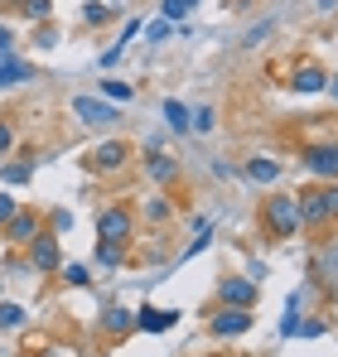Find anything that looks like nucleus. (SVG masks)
I'll return each mask as SVG.
<instances>
[{
    "mask_svg": "<svg viewBox=\"0 0 338 357\" xmlns=\"http://www.w3.org/2000/svg\"><path fill=\"white\" fill-rule=\"evenodd\" d=\"M261 227H266V237H295L300 227H304V218H300V203H295V193H271L266 203H261Z\"/></svg>",
    "mask_w": 338,
    "mask_h": 357,
    "instance_id": "obj_1",
    "label": "nucleus"
},
{
    "mask_svg": "<svg viewBox=\"0 0 338 357\" xmlns=\"http://www.w3.org/2000/svg\"><path fill=\"white\" fill-rule=\"evenodd\" d=\"M295 203H300V218H304V227H324L329 218H338V178H324V183L304 188Z\"/></svg>",
    "mask_w": 338,
    "mask_h": 357,
    "instance_id": "obj_2",
    "label": "nucleus"
},
{
    "mask_svg": "<svg viewBox=\"0 0 338 357\" xmlns=\"http://www.w3.org/2000/svg\"><path fill=\"white\" fill-rule=\"evenodd\" d=\"M97 232H102L97 241H116V246H126L131 232H135L131 208H121V203H116V208H102V213H97Z\"/></svg>",
    "mask_w": 338,
    "mask_h": 357,
    "instance_id": "obj_3",
    "label": "nucleus"
},
{
    "mask_svg": "<svg viewBox=\"0 0 338 357\" xmlns=\"http://www.w3.org/2000/svg\"><path fill=\"white\" fill-rule=\"evenodd\" d=\"M0 232H5L10 246H29V241L39 237V213H34V208H24V213L15 208V213H10V222H5Z\"/></svg>",
    "mask_w": 338,
    "mask_h": 357,
    "instance_id": "obj_4",
    "label": "nucleus"
},
{
    "mask_svg": "<svg viewBox=\"0 0 338 357\" xmlns=\"http://www.w3.org/2000/svg\"><path fill=\"white\" fill-rule=\"evenodd\" d=\"M208 328H213V338H237V333H247L251 328V309H218L213 319H208Z\"/></svg>",
    "mask_w": 338,
    "mask_h": 357,
    "instance_id": "obj_5",
    "label": "nucleus"
},
{
    "mask_svg": "<svg viewBox=\"0 0 338 357\" xmlns=\"http://www.w3.org/2000/svg\"><path fill=\"white\" fill-rule=\"evenodd\" d=\"M73 116L87 121V126H112L121 112H116L112 102H102V97H73Z\"/></svg>",
    "mask_w": 338,
    "mask_h": 357,
    "instance_id": "obj_6",
    "label": "nucleus"
},
{
    "mask_svg": "<svg viewBox=\"0 0 338 357\" xmlns=\"http://www.w3.org/2000/svg\"><path fill=\"white\" fill-rule=\"evenodd\" d=\"M304 169L314 178H338V145H309L304 150Z\"/></svg>",
    "mask_w": 338,
    "mask_h": 357,
    "instance_id": "obj_7",
    "label": "nucleus"
},
{
    "mask_svg": "<svg viewBox=\"0 0 338 357\" xmlns=\"http://www.w3.org/2000/svg\"><path fill=\"white\" fill-rule=\"evenodd\" d=\"M256 295H261V290H256V280H237V275H232V280H218V299L232 304V309H251Z\"/></svg>",
    "mask_w": 338,
    "mask_h": 357,
    "instance_id": "obj_8",
    "label": "nucleus"
},
{
    "mask_svg": "<svg viewBox=\"0 0 338 357\" xmlns=\"http://www.w3.org/2000/svg\"><path fill=\"white\" fill-rule=\"evenodd\" d=\"M290 87H295V92H324V87H329V73H324L314 59H304V63H295Z\"/></svg>",
    "mask_w": 338,
    "mask_h": 357,
    "instance_id": "obj_9",
    "label": "nucleus"
},
{
    "mask_svg": "<svg viewBox=\"0 0 338 357\" xmlns=\"http://www.w3.org/2000/svg\"><path fill=\"white\" fill-rule=\"evenodd\" d=\"M126 160H131V145L126 140H102L92 150V169H121Z\"/></svg>",
    "mask_w": 338,
    "mask_h": 357,
    "instance_id": "obj_10",
    "label": "nucleus"
},
{
    "mask_svg": "<svg viewBox=\"0 0 338 357\" xmlns=\"http://www.w3.org/2000/svg\"><path fill=\"white\" fill-rule=\"evenodd\" d=\"M29 256H34V271H58V241L54 232H39L29 241Z\"/></svg>",
    "mask_w": 338,
    "mask_h": 357,
    "instance_id": "obj_11",
    "label": "nucleus"
},
{
    "mask_svg": "<svg viewBox=\"0 0 338 357\" xmlns=\"http://www.w3.org/2000/svg\"><path fill=\"white\" fill-rule=\"evenodd\" d=\"M174 324H179V309H140L135 314V328L140 333H165Z\"/></svg>",
    "mask_w": 338,
    "mask_h": 357,
    "instance_id": "obj_12",
    "label": "nucleus"
},
{
    "mask_svg": "<svg viewBox=\"0 0 338 357\" xmlns=\"http://www.w3.org/2000/svg\"><path fill=\"white\" fill-rule=\"evenodd\" d=\"M24 77H34V68L20 59H0V87H15V82H24Z\"/></svg>",
    "mask_w": 338,
    "mask_h": 357,
    "instance_id": "obj_13",
    "label": "nucleus"
},
{
    "mask_svg": "<svg viewBox=\"0 0 338 357\" xmlns=\"http://www.w3.org/2000/svg\"><path fill=\"white\" fill-rule=\"evenodd\" d=\"M247 178L251 183H276L281 178V165L276 160H247Z\"/></svg>",
    "mask_w": 338,
    "mask_h": 357,
    "instance_id": "obj_14",
    "label": "nucleus"
},
{
    "mask_svg": "<svg viewBox=\"0 0 338 357\" xmlns=\"http://www.w3.org/2000/svg\"><path fill=\"white\" fill-rule=\"evenodd\" d=\"M145 169H150L155 183H169V178L179 174V160H169V155H150V160H145Z\"/></svg>",
    "mask_w": 338,
    "mask_h": 357,
    "instance_id": "obj_15",
    "label": "nucleus"
},
{
    "mask_svg": "<svg viewBox=\"0 0 338 357\" xmlns=\"http://www.w3.org/2000/svg\"><path fill=\"white\" fill-rule=\"evenodd\" d=\"M102 328H107V333H126V328H135V314H131V309H107V314H102Z\"/></svg>",
    "mask_w": 338,
    "mask_h": 357,
    "instance_id": "obj_16",
    "label": "nucleus"
},
{
    "mask_svg": "<svg viewBox=\"0 0 338 357\" xmlns=\"http://www.w3.org/2000/svg\"><path fill=\"white\" fill-rule=\"evenodd\" d=\"M165 121L174 126V130H189V126H193V112H189L184 102H174V97H169V102H165Z\"/></svg>",
    "mask_w": 338,
    "mask_h": 357,
    "instance_id": "obj_17",
    "label": "nucleus"
},
{
    "mask_svg": "<svg viewBox=\"0 0 338 357\" xmlns=\"http://www.w3.org/2000/svg\"><path fill=\"white\" fill-rule=\"evenodd\" d=\"M300 309H304V295L295 290V295H290V304H285V319H281V333H285V338L300 328Z\"/></svg>",
    "mask_w": 338,
    "mask_h": 357,
    "instance_id": "obj_18",
    "label": "nucleus"
},
{
    "mask_svg": "<svg viewBox=\"0 0 338 357\" xmlns=\"http://www.w3.org/2000/svg\"><path fill=\"white\" fill-rule=\"evenodd\" d=\"M97 266H102V271H116V266H121V246H116V241H97Z\"/></svg>",
    "mask_w": 338,
    "mask_h": 357,
    "instance_id": "obj_19",
    "label": "nucleus"
},
{
    "mask_svg": "<svg viewBox=\"0 0 338 357\" xmlns=\"http://www.w3.org/2000/svg\"><path fill=\"white\" fill-rule=\"evenodd\" d=\"M24 324V304H0V328H20Z\"/></svg>",
    "mask_w": 338,
    "mask_h": 357,
    "instance_id": "obj_20",
    "label": "nucleus"
},
{
    "mask_svg": "<svg viewBox=\"0 0 338 357\" xmlns=\"http://www.w3.org/2000/svg\"><path fill=\"white\" fill-rule=\"evenodd\" d=\"M193 5L198 0H165L160 10H165V20H184V15H193Z\"/></svg>",
    "mask_w": 338,
    "mask_h": 357,
    "instance_id": "obj_21",
    "label": "nucleus"
},
{
    "mask_svg": "<svg viewBox=\"0 0 338 357\" xmlns=\"http://www.w3.org/2000/svg\"><path fill=\"white\" fill-rule=\"evenodd\" d=\"M82 20H87V24H107V20H112V10H107V5H87V10H82Z\"/></svg>",
    "mask_w": 338,
    "mask_h": 357,
    "instance_id": "obj_22",
    "label": "nucleus"
},
{
    "mask_svg": "<svg viewBox=\"0 0 338 357\" xmlns=\"http://www.w3.org/2000/svg\"><path fill=\"white\" fill-rule=\"evenodd\" d=\"M49 10H54L49 0H24V15H29V20H49Z\"/></svg>",
    "mask_w": 338,
    "mask_h": 357,
    "instance_id": "obj_23",
    "label": "nucleus"
},
{
    "mask_svg": "<svg viewBox=\"0 0 338 357\" xmlns=\"http://www.w3.org/2000/svg\"><path fill=\"white\" fill-rule=\"evenodd\" d=\"M102 92H107L112 102H126V97H131V87H126V82H102Z\"/></svg>",
    "mask_w": 338,
    "mask_h": 357,
    "instance_id": "obj_24",
    "label": "nucleus"
},
{
    "mask_svg": "<svg viewBox=\"0 0 338 357\" xmlns=\"http://www.w3.org/2000/svg\"><path fill=\"white\" fill-rule=\"evenodd\" d=\"M193 130H213V107H198L193 112Z\"/></svg>",
    "mask_w": 338,
    "mask_h": 357,
    "instance_id": "obj_25",
    "label": "nucleus"
},
{
    "mask_svg": "<svg viewBox=\"0 0 338 357\" xmlns=\"http://www.w3.org/2000/svg\"><path fill=\"white\" fill-rule=\"evenodd\" d=\"M68 271V285H87V266H63Z\"/></svg>",
    "mask_w": 338,
    "mask_h": 357,
    "instance_id": "obj_26",
    "label": "nucleus"
},
{
    "mask_svg": "<svg viewBox=\"0 0 338 357\" xmlns=\"http://www.w3.org/2000/svg\"><path fill=\"white\" fill-rule=\"evenodd\" d=\"M10 213H15V198H10V193H0V227L10 222Z\"/></svg>",
    "mask_w": 338,
    "mask_h": 357,
    "instance_id": "obj_27",
    "label": "nucleus"
},
{
    "mask_svg": "<svg viewBox=\"0 0 338 357\" xmlns=\"http://www.w3.org/2000/svg\"><path fill=\"white\" fill-rule=\"evenodd\" d=\"M5 178H10V183H20V178H29V165H10V169H5Z\"/></svg>",
    "mask_w": 338,
    "mask_h": 357,
    "instance_id": "obj_28",
    "label": "nucleus"
},
{
    "mask_svg": "<svg viewBox=\"0 0 338 357\" xmlns=\"http://www.w3.org/2000/svg\"><path fill=\"white\" fill-rule=\"evenodd\" d=\"M150 39L160 44V39H169V20H160V24H150Z\"/></svg>",
    "mask_w": 338,
    "mask_h": 357,
    "instance_id": "obj_29",
    "label": "nucleus"
},
{
    "mask_svg": "<svg viewBox=\"0 0 338 357\" xmlns=\"http://www.w3.org/2000/svg\"><path fill=\"white\" fill-rule=\"evenodd\" d=\"M10 140H15V130H10V126H5V121H0V155H5V150H10Z\"/></svg>",
    "mask_w": 338,
    "mask_h": 357,
    "instance_id": "obj_30",
    "label": "nucleus"
},
{
    "mask_svg": "<svg viewBox=\"0 0 338 357\" xmlns=\"http://www.w3.org/2000/svg\"><path fill=\"white\" fill-rule=\"evenodd\" d=\"M10 44H15V34H10V29L0 24V54H10Z\"/></svg>",
    "mask_w": 338,
    "mask_h": 357,
    "instance_id": "obj_31",
    "label": "nucleus"
},
{
    "mask_svg": "<svg viewBox=\"0 0 338 357\" xmlns=\"http://www.w3.org/2000/svg\"><path fill=\"white\" fill-rule=\"evenodd\" d=\"M314 5H319V10H334V5H338V0H314Z\"/></svg>",
    "mask_w": 338,
    "mask_h": 357,
    "instance_id": "obj_32",
    "label": "nucleus"
},
{
    "mask_svg": "<svg viewBox=\"0 0 338 357\" xmlns=\"http://www.w3.org/2000/svg\"><path fill=\"white\" fill-rule=\"evenodd\" d=\"M329 87H334V97H338V77H334V82H329Z\"/></svg>",
    "mask_w": 338,
    "mask_h": 357,
    "instance_id": "obj_33",
    "label": "nucleus"
}]
</instances>
